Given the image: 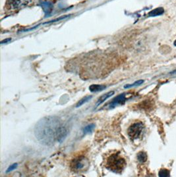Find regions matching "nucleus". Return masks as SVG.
Returning a JSON list of instances; mask_svg holds the SVG:
<instances>
[{"mask_svg":"<svg viewBox=\"0 0 176 177\" xmlns=\"http://www.w3.org/2000/svg\"><path fill=\"white\" fill-rule=\"evenodd\" d=\"M174 46H176V40L174 41Z\"/></svg>","mask_w":176,"mask_h":177,"instance_id":"18","label":"nucleus"},{"mask_svg":"<svg viewBox=\"0 0 176 177\" xmlns=\"http://www.w3.org/2000/svg\"><path fill=\"white\" fill-rule=\"evenodd\" d=\"M90 165V162L87 158L83 155H80L73 159L70 163V168L75 173H79L87 170Z\"/></svg>","mask_w":176,"mask_h":177,"instance_id":"3","label":"nucleus"},{"mask_svg":"<svg viewBox=\"0 0 176 177\" xmlns=\"http://www.w3.org/2000/svg\"><path fill=\"white\" fill-rule=\"evenodd\" d=\"M63 123L56 116L44 117L35 126V135L42 144L51 146L57 142V135Z\"/></svg>","mask_w":176,"mask_h":177,"instance_id":"1","label":"nucleus"},{"mask_svg":"<svg viewBox=\"0 0 176 177\" xmlns=\"http://www.w3.org/2000/svg\"><path fill=\"white\" fill-rule=\"evenodd\" d=\"M17 166H18L17 163L12 164V165L11 166H9V168L7 169V170L6 171V173H10L11 171H13V170H15V169L17 167Z\"/></svg>","mask_w":176,"mask_h":177,"instance_id":"16","label":"nucleus"},{"mask_svg":"<svg viewBox=\"0 0 176 177\" xmlns=\"http://www.w3.org/2000/svg\"><path fill=\"white\" fill-rule=\"evenodd\" d=\"M144 82V80H137V81H136L135 82H134L133 84H127L125 85L124 86V88H131V87H134V86H139L143 84V83Z\"/></svg>","mask_w":176,"mask_h":177,"instance_id":"14","label":"nucleus"},{"mask_svg":"<svg viewBox=\"0 0 176 177\" xmlns=\"http://www.w3.org/2000/svg\"><path fill=\"white\" fill-rule=\"evenodd\" d=\"M40 6L42 7L44 9V11L46 15H49L50 13L52 8H53V5L52 3L49 1H40Z\"/></svg>","mask_w":176,"mask_h":177,"instance_id":"7","label":"nucleus"},{"mask_svg":"<svg viewBox=\"0 0 176 177\" xmlns=\"http://www.w3.org/2000/svg\"><path fill=\"white\" fill-rule=\"evenodd\" d=\"M92 98V96H86V97L83 98L81 99V100L78 101V102L77 103V105H76V107H79L82 106L83 104L86 103V102H88V101L90 100V99Z\"/></svg>","mask_w":176,"mask_h":177,"instance_id":"13","label":"nucleus"},{"mask_svg":"<svg viewBox=\"0 0 176 177\" xmlns=\"http://www.w3.org/2000/svg\"><path fill=\"white\" fill-rule=\"evenodd\" d=\"M144 129V125L141 122H136L131 124L129 127L127 131V134L130 139L135 140L138 139L141 136Z\"/></svg>","mask_w":176,"mask_h":177,"instance_id":"5","label":"nucleus"},{"mask_svg":"<svg viewBox=\"0 0 176 177\" xmlns=\"http://www.w3.org/2000/svg\"><path fill=\"white\" fill-rule=\"evenodd\" d=\"M126 166L124 158L121 157L119 153H113L107 158L106 167L115 173H121Z\"/></svg>","mask_w":176,"mask_h":177,"instance_id":"2","label":"nucleus"},{"mask_svg":"<svg viewBox=\"0 0 176 177\" xmlns=\"http://www.w3.org/2000/svg\"><path fill=\"white\" fill-rule=\"evenodd\" d=\"M106 86L105 85H100V84H92L89 86V90L91 92H98L106 89Z\"/></svg>","mask_w":176,"mask_h":177,"instance_id":"9","label":"nucleus"},{"mask_svg":"<svg viewBox=\"0 0 176 177\" xmlns=\"http://www.w3.org/2000/svg\"><path fill=\"white\" fill-rule=\"evenodd\" d=\"M114 93L115 92H114V91H111V92H107L106 93H105V94H104V95H102L101 97L98 99V101H97L96 104V107L99 106L100 105V104H102V103L104 102L105 101L107 100V99L110 98V97H111V96L114 95Z\"/></svg>","mask_w":176,"mask_h":177,"instance_id":"8","label":"nucleus"},{"mask_svg":"<svg viewBox=\"0 0 176 177\" xmlns=\"http://www.w3.org/2000/svg\"><path fill=\"white\" fill-rule=\"evenodd\" d=\"M126 101L125 93H122V94L118 95L116 97L113 99L112 101L110 102L109 105L110 109H113L119 105H123L124 104Z\"/></svg>","mask_w":176,"mask_h":177,"instance_id":"6","label":"nucleus"},{"mask_svg":"<svg viewBox=\"0 0 176 177\" xmlns=\"http://www.w3.org/2000/svg\"><path fill=\"white\" fill-rule=\"evenodd\" d=\"M158 175L160 177H167L170 176V172L167 169H161L159 171Z\"/></svg>","mask_w":176,"mask_h":177,"instance_id":"15","label":"nucleus"},{"mask_svg":"<svg viewBox=\"0 0 176 177\" xmlns=\"http://www.w3.org/2000/svg\"><path fill=\"white\" fill-rule=\"evenodd\" d=\"M95 128V124L94 123H92L88 124V125L86 126L85 128L83 129V131L84 134H88V133H90L93 131V130Z\"/></svg>","mask_w":176,"mask_h":177,"instance_id":"12","label":"nucleus"},{"mask_svg":"<svg viewBox=\"0 0 176 177\" xmlns=\"http://www.w3.org/2000/svg\"><path fill=\"white\" fill-rule=\"evenodd\" d=\"M32 0H7L6 9L11 11H17L25 8Z\"/></svg>","mask_w":176,"mask_h":177,"instance_id":"4","label":"nucleus"},{"mask_svg":"<svg viewBox=\"0 0 176 177\" xmlns=\"http://www.w3.org/2000/svg\"><path fill=\"white\" fill-rule=\"evenodd\" d=\"M11 40V38H7V39H6V40H3L1 42V44H6V43H8L9 41H10Z\"/></svg>","mask_w":176,"mask_h":177,"instance_id":"17","label":"nucleus"},{"mask_svg":"<svg viewBox=\"0 0 176 177\" xmlns=\"http://www.w3.org/2000/svg\"><path fill=\"white\" fill-rule=\"evenodd\" d=\"M164 10L162 8V7H158V8L152 10V11L148 13V16L149 17L159 16V15H161L164 13Z\"/></svg>","mask_w":176,"mask_h":177,"instance_id":"10","label":"nucleus"},{"mask_svg":"<svg viewBox=\"0 0 176 177\" xmlns=\"http://www.w3.org/2000/svg\"><path fill=\"white\" fill-rule=\"evenodd\" d=\"M137 159L140 163H144L147 160V155L145 152H141L137 154Z\"/></svg>","mask_w":176,"mask_h":177,"instance_id":"11","label":"nucleus"}]
</instances>
